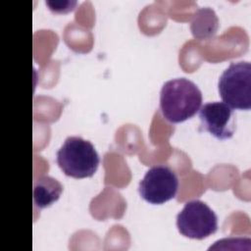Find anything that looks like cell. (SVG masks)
Listing matches in <instances>:
<instances>
[{
  "instance_id": "6da1fadb",
  "label": "cell",
  "mask_w": 251,
  "mask_h": 251,
  "mask_svg": "<svg viewBox=\"0 0 251 251\" xmlns=\"http://www.w3.org/2000/svg\"><path fill=\"white\" fill-rule=\"evenodd\" d=\"M202 92L190 79L173 78L166 81L160 91V109L163 117L171 123H180L200 109Z\"/></svg>"
},
{
  "instance_id": "7a4b0ae2",
  "label": "cell",
  "mask_w": 251,
  "mask_h": 251,
  "mask_svg": "<svg viewBox=\"0 0 251 251\" xmlns=\"http://www.w3.org/2000/svg\"><path fill=\"white\" fill-rule=\"evenodd\" d=\"M56 161L66 176L83 178L95 174L100 157L89 140L80 136H69L57 151Z\"/></svg>"
},
{
  "instance_id": "3957f363",
  "label": "cell",
  "mask_w": 251,
  "mask_h": 251,
  "mask_svg": "<svg viewBox=\"0 0 251 251\" xmlns=\"http://www.w3.org/2000/svg\"><path fill=\"white\" fill-rule=\"evenodd\" d=\"M218 89L223 101L238 110L251 108V64L231 62L219 78Z\"/></svg>"
},
{
  "instance_id": "277c9868",
  "label": "cell",
  "mask_w": 251,
  "mask_h": 251,
  "mask_svg": "<svg viewBox=\"0 0 251 251\" xmlns=\"http://www.w3.org/2000/svg\"><path fill=\"white\" fill-rule=\"evenodd\" d=\"M178 231L191 239H203L218 229L216 213L203 201L194 199L186 202L176 216Z\"/></svg>"
},
{
  "instance_id": "5b68a950",
  "label": "cell",
  "mask_w": 251,
  "mask_h": 251,
  "mask_svg": "<svg viewBox=\"0 0 251 251\" xmlns=\"http://www.w3.org/2000/svg\"><path fill=\"white\" fill-rule=\"evenodd\" d=\"M178 189V178L168 166L151 167L139 181L140 196L151 204H163L174 198Z\"/></svg>"
},
{
  "instance_id": "8992f818",
  "label": "cell",
  "mask_w": 251,
  "mask_h": 251,
  "mask_svg": "<svg viewBox=\"0 0 251 251\" xmlns=\"http://www.w3.org/2000/svg\"><path fill=\"white\" fill-rule=\"evenodd\" d=\"M199 119L203 129L219 139L230 138L236 129L235 114L225 102L204 104L199 110Z\"/></svg>"
},
{
  "instance_id": "52a82bcc",
  "label": "cell",
  "mask_w": 251,
  "mask_h": 251,
  "mask_svg": "<svg viewBox=\"0 0 251 251\" xmlns=\"http://www.w3.org/2000/svg\"><path fill=\"white\" fill-rule=\"evenodd\" d=\"M63 191L59 180L50 176H41L33 182V203L42 209L57 201Z\"/></svg>"
},
{
  "instance_id": "ba28073f",
  "label": "cell",
  "mask_w": 251,
  "mask_h": 251,
  "mask_svg": "<svg viewBox=\"0 0 251 251\" xmlns=\"http://www.w3.org/2000/svg\"><path fill=\"white\" fill-rule=\"evenodd\" d=\"M219 25V21L214 10L209 7L198 9L192 17L191 30L195 37L203 39L213 35Z\"/></svg>"
}]
</instances>
